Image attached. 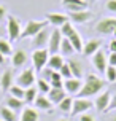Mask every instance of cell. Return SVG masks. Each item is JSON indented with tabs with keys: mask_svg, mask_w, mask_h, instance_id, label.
Instances as JSON below:
<instances>
[{
	"mask_svg": "<svg viewBox=\"0 0 116 121\" xmlns=\"http://www.w3.org/2000/svg\"><path fill=\"white\" fill-rule=\"evenodd\" d=\"M105 86H107V83L102 78H99L97 75H94V73H89V75H86V80H84V83H83V86H81L79 92L76 94V97L91 99L92 96L100 94L105 89Z\"/></svg>",
	"mask_w": 116,
	"mask_h": 121,
	"instance_id": "1",
	"label": "cell"
},
{
	"mask_svg": "<svg viewBox=\"0 0 116 121\" xmlns=\"http://www.w3.org/2000/svg\"><path fill=\"white\" fill-rule=\"evenodd\" d=\"M6 34H8L10 42H18V40H21L22 26H21V21L18 18H14L13 14H8V18H6Z\"/></svg>",
	"mask_w": 116,
	"mask_h": 121,
	"instance_id": "2",
	"label": "cell"
},
{
	"mask_svg": "<svg viewBox=\"0 0 116 121\" xmlns=\"http://www.w3.org/2000/svg\"><path fill=\"white\" fill-rule=\"evenodd\" d=\"M46 26H49L46 19H43V21H35V19H32V21H29V22L24 26L22 34H21V38H32V37L37 35L40 30L45 29Z\"/></svg>",
	"mask_w": 116,
	"mask_h": 121,
	"instance_id": "3",
	"label": "cell"
},
{
	"mask_svg": "<svg viewBox=\"0 0 116 121\" xmlns=\"http://www.w3.org/2000/svg\"><path fill=\"white\" fill-rule=\"evenodd\" d=\"M35 81H37V78H35V69H33V67H32V69L30 67L24 69V70L16 77V85H19L21 88H24V89L33 86Z\"/></svg>",
	"mask_w": 116,
	"mask_h": 121,
	"instance_id": "4",
	"label": "cell"
},
{
	"mask_svg": "<svg viewBox=\"0 0 116 121\" xmlns=\"http://www.w3.org/2000/svg\"><path fill=\"white\" fill-rule=\"evenodd\" d=\"M48 59H49V51L46 48L35 49L33 54H32V64H33L35 72H41L48 64Z\"/></svg>",
	"mask_w": 116,
	"mask_h": 121,
	"instance_id": "5",
	"label": "cell"
},
{
	"mask_svg": "<svg viewBox=\"0 0 116 121\" xmlns=\"http://www.w3.org/2000/svg\"><path fill=\"white\" fill-rule=\"evenodd\" d=\"M94 30H95L97 34H100V35H110V34H113L116 30V18L100 19L97 24H95Z\"/></svg>",
	"mask_w": 116,
	"mask_h": 121,
	"instance_id": "6",
	"label": "cell"
},
{
	"mask_svg": "<svg viewBox=\"0 0 116 121\" xmlns=\"http://www.w3.org/2000/svg\"><path fill=\"white\" fill-rule=\"evenodd\" d=\"M94 102H91V99H84V97H76L73 100V107H72V112L70 115L72 116H78V115H83L86 113L87 110L92 108Z\"/></svg>",
	"mask_w": 116,
	"mask_h": 121,
	"instance_id": "7",
	"label": "cell"
},
{
	"mask_svg": "<svg viewBox=\"0 0 116 121\" xmlns=\"http://www.w3.org/2000/svg\"><path fill=\"white\" fill-rule=\"evenodd\" d=\"M67 16L70 22H73V24H86L92 19V13L87 8H84V10H78V11H68Z\"/></svg>",
	"mask_w": 116,
	"mask_h": 121,
	"instance_id": "8",
	"label": "cell"
},
{
	"mask_svg": "<svg viewBox=\"0 0 116 121\" xmlns=\"http://www.w3.org/2000/svg\"><path fill=\"white\" fill-rule=\"evenodd\" d=\"M49 37H51V30H48L46 27L43 30H40L35 37H32V48L33 49H41V48H46L48 46V42H49Z\"/></svg>",
	"mask_w": 116,
	"mask_h": 121,
	"instance_id": "9",
	"label": "cell"
},
{
	"mask_svg": "<svg viewBox=\"0 0 116 121\" xmlns=\"http://www.w3.org/2000/svg\"><path fill=\"white\" fill-rule=\"evenodd\" d=\"M62 38H64V37H62L59 27H56V29L51 30V37H49V42H48V51L51 54H57V53H59Z\"/></svg>",
	"mask_w": 116,
	"mask_h": 121,
	"instance_id": "10",
	"label": "cell"
},
{
	"mask_svg": "<svg viewBox=\"0 0 116 121\" xmlns=\"http://www.w3.org/2000/svg\"><path fill=\"white\" fill-rule=\"evenodd\" d=\"M110 102H111V92L110 91H104L97 94L95 100H94V107L97 112H108V107H110Z\"/></svg>",
	"mask_w": 116,
	"mask_h": 121,
	"instance_id": "11",
	"label": "cell"
},
{
	"mask_svg": "<svg viewBox=\"0 0 116 121\" xmlns=\"http://www.w3.org/2000/svg\"><path fill=\"white\" fill-rule=\"evenodd\" d=\"M46 21H48L49 26H53V29L56 27H61L62 24H65L68 21V16L64 14V13H57V11H51V13H46Z\"/></svg>",
	"mask_w": 116,
	"mask_h": 121,
	"instance_id": "12",
	"label": "cell"
},
{
	"mask_svg": "<svg viewBox=\"0 0 116 121\" xmlns=\"http://www.w3.org/2000/svg\"><path fill=\"white\" fill-rule=\"evenodd\" d=\"M92 64H94V67L97 69V72L105 73L107 67H108V57L105 56L104 49H99L95 54H92Z\"/></svg>",
	"mask_w": 116,
	"mask_h": 121,
	"instance_id": "13",
	"label": "cell"
},
{
	"mask_svg": "<svg viewBox=\"0 0 116 121\" xmlns=\"http://www.w3.org/2000/svg\"><path fill=\"white\" fill-rule=\"evenodd\" d=\"M13 85H14L13 69H6L5 72L2 73V77H0V89H2V92H8Z\"/></svg>",
	"mask_w": 116,
	"mask_h": 121,
	"instance_id": "14",
	"label": "cell"
},
{
	"mask_svg": "<svg viewBox=\"0 0 116 121\" xmlns=\"http://www.w3.org/2000/svg\"><path fill=\"white\" fill-rule=\"evenodd\" d=\"M27 60H29V56L25 53L22 48H18L14 49V53L11 54V64L14 69H18V67H24L27 64Z\"/></svg>",
	"mask_w": 116,
	"mask_h": 121,
	"instance_id": "15",
	"label": "cell"
},
{
	"mask_svg": "<svg viewBox=\"0 0 116 121\" xmlns=\"http://www.w3.org/2000/svg\"><path fill=\"white\" fill-rule=\"evenodd\" d=\"M81 80L79 78H68V80H64V89L67 94H78L79 89H81Z\"/></svg>",
	"mask_w": 116,
	"mask_h": 121,
	"instance_id": "16",
	"label": "cell"
},
{
	"mask_svg": "<svg viewBox=\"0 0 116 121\" xmlns=\"http://www.w3.org/2000/svg\"><path fill=\"white\" fill-rule=\"evenodd\" d=\"M61 3L67 11H78V10L87 8V3L84 0H62Z\"/></svg>",
	"mask_w": 116,
	"mask_h": 121,
	"instance_id": "17",
	"label": "cell"
},
{
	"mask_svg": "<svg viewBox=\"0 0 116 121\" xmlns=\"http://www.w3.org/2000/svg\"><path fill=\"white\" fill-rule=\"evenodd\" d=\"M65 89L64 88H51L48 92V99L53 102V105H57L59 102H62L65 99Z\"/></svg>",
	"mask_w": 116,
	"mask_h": 121,
	"instance_id": "18",
	"label": "cell"
},
{
	"mask_svg": "<svg viewBox=\"0 0 116 121\" xmlns=\"http://www.w3.org/2000/svg\"><path fill=\"white\" fill-rule=\"evenodd\" d=\"M102 46V42L100 40H89L87 43H84V46H83V54L87 56V57H91L92 54H95L99 49Z\"/></svg>",
	"mask_w": 116,
	"mask_h": 121,
	"instance_id": "19",
	"label": "cell"
},
{
	"mask_svg": "<svg viewBox=\"0 0 116 121\" xmlns=\"http://www.w3.org/2000/svg\"><path fill=\"white\" fill-rule=\"evenodd\" d=\"M38 120H40V115H38L37 108H32V107L22 108V113H21L19 121H38Z\"/></svg>",
	"mask_w": 116,
	"mask_h": 121,
	"instance_id": "20",
	"label": "cell"
},
{
	"mask_svg": "<svg viewBox=\"0 0 116 121\" xmlns=\"http://www.w3.org/2000/svg\"><path fill=\"white\" fill-rule=\"evenodd\" d=\"M33 105H35V108H37V110H43V112H49V110L53 108V102H51L46 96H40V94L37 96Z\"/></svg>",
	"mask_w": 116,
	"mask_h": 121,
	"instance_id": "21",
	"label": "cell"
},
{
	"mask_svg": "<svg viewBox=\"0 0 116 121\" xmlns=\"http://www.w3.org/2000/svg\"><path fill=\"white\" fill-rule=\"evenodd\" d=\"M64 56L62 54H51L48 59V64H46V67H49V69H53V70H57L59 72V69H61L62 65H64Z\"/></svg>",
	"mask_w": 116,
	"mask_h": 121,
	"instance_id": "22",
	"label": "cell"
},
{
	"mask_svg": "<svg viewBox=\"0 0 116 121\" xmlns=\"http://www.w3.org/2000/svg\"><path fill=\"white\" fill-rule=\"evenodd\" d=\"M68 40H70L72 45H73L75 53H83V46H84V43H83V37H81V34H79L78 30H75L73 34L68 37Z\"/></svg>",
	"mask_w": 116,
	"mask_h": 121,
	"instance_id": "23",
	"label": "cell"
},
{
	"mask_svg": "<svg viewBox=\"0 0 116 121\" xmlns=\"http://www.w3.org/2000/svg\"><path fill=\"white\" fill-rule=\"evenodd\" d=\"M67 64H68V67H70V70H72V75H73V78H79V80H81L83 73H84L81 62H78L76 59H68V60H67Z\"/></svg>",
	"mask_w": 116,
	"mask_h": 121,
	"instance_id": "24",
	"label": "cell"
},
{
	"mask_svg": "<svg viewBox=\"0 0 116 121\" xmlns=\"http://www.w3.org/2000/svg\"><path fill=\"white\" fill-rule=\"evenodd\" d=\"M5 104H6V107H8V108L18 112V110H22V108H24V104L25 102H24V99H18V97L8 96V97H6V100H5Z\"/></svg>",
	"mask_w": 116,
	"mask_h": 121,
	"instance_id": "25",
	"label": "cell"
},
{
	"mask_svg": "<svg viewBox=\"0 0 116 121\" xmlns=\"http://www.w3.org/2000/svg\"><path fill=\"white\" fill-rule=\"evenodd\" d=\"M59 51H61L62 56L68 57V56H72L75 53V48H73V45L70 43V40L64 37V38H62V42H61V49H59Z\"/></svg>",
	"mask_w": 116,
	"mask_h": 121,
	"instance_id": "26",
	"label": "cell"
},
{
	"mask_svg": "<svg viewBox=\"0 0 116 121\" xmlns=\"http://www.w3.org/2000/svg\"><path fill=\"white\" fill-rule=\"evenodd\" d=\"M0 115H2V120L3 121H18V116H16V112L8 107H0Z\"/></svg>",
	"mask_w": 116,
	"mask_h": 121,
	"instance_id": "27",
	"label": "cell"
},
{
	"mask_svg": "<svg viewBox=\"0 0 116 121\" xmlns=\"http://www.w3.org/2000/svg\"><path fill=\"white\" fill-rule=\"evenodd\" d=\"M38 96V89L35 86H30V88H27L24 91V102L25 104H33L35 102V99Z\"/></svg>",
	"mask_w": 116,
	"mask_h": 121,
	"instance_id": "28",
	"label": "cell"
},
{
	"mask_svg": "<svg viewBox=\"0 0 116 121\" xmlns=\"http://www.w3.org/2000/svg\"><path fill=\"white\" fill-rule=\"evenodd\" d=\"M0 53L3 56H11L13 54V48H11V42L5 40L3 37L0 38Z\"/></svg>",
	"mask_w": 116,
	"mask_h": 121,
	"instance_id": "29",
	"label": "cell"
},
{
	"mask_svg": "<svg viewBox=\"0 0 116 121\" xmlns=\"http://www.w3.org/2000/svg\"><path fill=\"white\" fill-rule=\"evenodd\" d=\"M57 107H59V110L64 112V113H70V112H72V107H73V99L67 96L62 102L57 104Z\"/></svg>",
	"mask_w": 116,
	"mask_h": 121,
	"instance_id": "30",
	"label": "cell"
},
{
	"mask_svg": "<svg viewBox=\"0 0 116 121\" xmlns=\"http://www.w3.org/2000/svg\"><path fill=\"white\" fill-rule=\"evenodd\" d=\"M59 30H61L62 37H65V38H68V37L72 35L75 32V27H73V22H70V21H67L65 24H62L61 27H59Z\"/></svg>",
	"mask_w": 116,
	"mask_h": 121,
	"instance_id": "31",
	"label": "cell"
},
{
	"mask_svg": "<svg viewBox=\"0 0 116 121\" xmlns=\"http://www.w3.org/2000/svg\"><path fill=\"white\" fill-rule=\"evenodd\" d=\"M37 89H40V92H43V94H48L49 89H51V85H49L48 80L38 78L37 80Z\"/></svg>",
	"mask_w": 116,
	"mask_h": 121,
	"instance_id": "32",
	"label": "cell"
},
{
	"mask_svg": "<svg viewBox=\"0 0 116 121\" xmlns=\"http://www.w3.org/2000/svg\"><path fill=\"white\" fill-rule=\"evenodd\" d=\"M24 88H21L19 85H13L11 88H10V96H13V97H18V99H24Z\"/></svg>",
	"mask_w": 116,
	"mask_h": 121,
	"instance_id": "33",
	"label": "cell"
},
{
	"mask_svg": "<svg viewBox=\"0 0 116 121\" xmlns=\"http://www.w3.org/2000/svg\"><path fill=\"white\" fill-rule=\"evenodd\" d=\"M105 78L108 83H116V67L108 65L107 70H105Z\"/></svg>",
	"mask_w": 116,
	"mask_h": 121,
	"instance_id": "34",
	"label": "cell"
},
{
	"mask_svg": "<svg viewBox=\"0 0 116 121\" xmlns=\"http://www.w3.org/2000/svg\"><path fill=\"white\" fill-rule=\"evenodd\" d=\"M59 73L62 75V78L64 80H68V78H73V75H72V70H70V67H68L67 60L64 62V65L59 69Z\"/></svg>",
	"mask_w": 116,
	"mask_h": 121,
	"instance_id": "35",
	"label": "cell"
},
{
	"mask_svg": "<svg viewBox=\"0 0 116 121\" xmlns=\"http://www.w3.org/2000/svg\"><path fill=\"white\" fill-rule=\"evenodd\" d=\"M107 10L111 13H116V0H108L107 2Z\"/></svg>",
	"mask_w": 116,
	"mask_h": 121,
	"instance_id": "36",
	"label": "cell"
},
{
	"mask_svg": "<svg viewBox=\"0 0 116 121\" xmlns=\"http://www.w3.org/2000/svg\"><path fill=\"white\" fill-rule=\"evenodd\" d=\"M49 85L51 88H64V80H51Z\"/></svg>",
	"mask_w": 116,
	"mask_h": 121,
	"instance_id": "37",
	"label": "cell"
},
{
	"mask_svg": "<svg viewBox=\"0 0 116 121\" xmlns=\"http://www.w3.org/2000/svg\"><path fill=\"white\" fill-rule=\"evenodd\" d=\"M5 18H8V11H6V8L3 5H0V22H2Z\"/></svg>",
	"mask_w": 116,
	"mask_h": 121,
	"instance_id": "38",
	"label": "cell"
},
{
	"mask_svg": "<svg viewBox=\"0 0 116 121\" xmlns=\"http://www.w3.org/2000/svg\"><path fill=\"white\" fill-rule=\"evenodd\" d=\"M108 65L116 67V53H111V54L108 56Z\"/></svg>",
	"mask_w": 116,
	"mask_h": 121,
	"instance_id": "39",
	"label": "cell"
},
{
	"mask_svg": "<svg viewBox=\"0 0 116 121\" xmlns=\"http://www.w3.org/2000/svg\"><path fill=\"white\" fill-rule=\"evenodd\" d=\"M81 121H95V118L86 112V113H83V115H81Z\"/></svg>",
	"mask_w": 116,
	"mask_h": 121,
	"instance_id": "40",
	"label": "cell"
},
{
	"mask_svg": "<svg viewBox=\"0 0 116 121\" xmlns=\"http://www.w3.org/2000/svg\"><path fill=\"white\" fill-rule=\"evenodd\" d=\"M110 110H116V94L111 96V102H110V107H108V112Z\"/></svg>",
	"mask_w": 116,
	"mask_h": 121,
	"instance_id": "41",
	"label": "cell"
},
{
	"mask_svg": "<svg viewBox=\"0 0 116 121\" xmlns=\"http://www.w3.org/2000/svg\"><path fill=\"white\" fill-rule=\"evenodd\" d=\"M110 51L111 53H116V38H113L110 42Z\"/></svg>",
	"mask_w": 116,
	"mask_h": 121,
	"instance_id": "42",
	"label": "cell"
},
{
	"mask_svg": "<svg viewBox=\"0 0 116 121\" xmlns=\"http://www.w3.org/2000/svg\"><path fill=\"white\" fill-rule=\"evenodd\" d=\"M5 60H6V56H3L2 53H0V65H2V64H5Z\"/></svg>",
	"mask_w": 116,
	"mask_h": 121,
	"instance_id": "43",
	"label": "cell"
},
{
	"mask_svg": "<svg viewBox=\"0 0 116 121\" xmlns=\"http://www.w3.org/2000/svg\"><path fill=\"white\" fill-rule=\"evenodd\" d=\"M3 34H5V29H3V27H2V26H0V38H2V37H3Z\"/></svg>",
	"mask_w": 116,
	"mask_h": 121,
	"instance_id": "44",
	"label": "cell"
},
{
	"mask_svg": "<svg viewBox=\"0 0 116 121\" xmlns=\"http://www.w3.org/2000/svg\"><path fill=\"white\" fill-rule=\"evenodd\" d=\"M110 121H116V115H115V116H113V118H111V120H110Z\"/></svg>",
	"mask_w": 116,
	"mask_h": 121,
	"instance_id": "45",
	"label": "cell"
},
{
	"mask_svg": "<svg viewBox=\"0 0 116 121\" xmlns=\"http://www.w3.org/2000/svg\"><path fill=\"white\" fill-rule=\"evenodd\" d=\"M59 121H68V120H65V118H64V120H59Z\"/></svg>",
	"mask_w": 116,
	"mask_h": 121,
	"instance_id": "46",
	"label": "cell"
},
{
	"mask_svg": "<svg viewBox=\"0 0 116 121\" xmlns=\"http://www.w3.org/2000/svg\"><path fill=\"white\" fill-rule=\"evenodd\" d=\"M113 35H115V37H116V30H115V32H113Z\"/></svg>",
	"mask_w": 116,
	"mask_h": 121,
	"instance_id": "47",
	"label": "cell"
},
{
	"mask_svg": "<svg viewBox=\"0 0 116 121\" xmlns=\"http://www.w3.org/2000/svg\"><path fill=\"white\" fill-rule=\"evenodd\" d=\"M92 2H95V0H92Z\"/></svg>",
	"mask_w": 116,
	"mask_h": 121,
	"instance_id": "48",
	"label": "cell"
},
{
	"mask_svg": "<svg viewBox=\"0 0 116 121\" xmlns=\"http://www.w3.org/2000/svg\"><path fill=\"white\" fill-rule=\"evenodd\" d=\"M0 121H3V120H0Z\"/></svg>",
	"mask_w": 116,
	"mask_h": 121,
	"instance_id": "49",
	"label": "cell"
}]
</instances>
